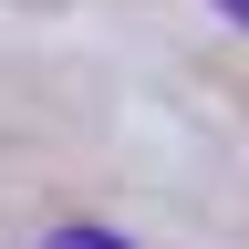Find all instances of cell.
<instances>
[{
  "mask_svg": "<svg viewBox=\"0 0 249 249\" xmlns=\"http://www.w3.org/2000/svg\"><path fill=\"white\" fill-rule=\"evenodd\" d=\"M229 11H239V21H249V0H229Z\"/></svg>",
  "mask_w": 249,
  "mask_h": 249,
  "instance_id": "2",
  "label": "cell"
},
{
  "mask_svg": "<svg viewBox=\"0 0 249 249\" xmlns=\"http://www.w3.org/2000/svg\"><path fill=\"white\" fill-rule=\"evenodd\" d=\"M42 249H124V239H104V229H83V218H73V229H52Z\"/></svg>",
  "mask_w": 249,
  "mask_h": 249,
  "instance_id": "1",
  "label": "cell"
}]
</instances>
